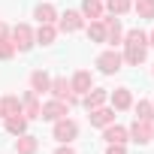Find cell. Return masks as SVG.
I'll return each instance as SVG.
<instances>
[{
	"label": "cell",
	"instance_id": "19",
	"mask_svg": "<svg viewBox=\"0 0 154 154\" xmlns=\"http://www.w3.org/2000/svg\"><path fill=\"white\" fill-rule=\"evenodd\" d=\"M18 112H21L18 97H3L0 100V118H9V115H18Z\"/></svg>",
	"mask_w": 154,
	"mask_h": 154
},
{
	"label": "cell",
	"instance_id": "17",
	"mask_svg": "<svg viewBox=\"0 0 154 154\" xmlns=\"http://www.w3.org/2000/svg\"><path fill=\"white\" fill-rule=\"evenodd\" d=\"M6 130H9L12 136H21V133L27 130V118H24L21 112H18V115H9V118H6Z\"/></svg>",
	"mask_w": 154,
	"mask_h": 154
},
{
	"label": "cell",
	"instance_id": "25",
	"mask_svg": "<svg viewBox=\"0 0 154 154\" xmlns=\"http://www.w3.org/2000/svg\"><path fill=\"white\" fill-rule=\"evenodd\" d=\"M136 118H142V121H154V103H139L136 106Z\"/></svg>",
	"mask_w": 154,
	"mask_h": 154
},
{
	"label": "cell",
	"instance_id": "22",
	"mask_svg": "<svg viewBox=\"0 0 154 154\" xmlns=\"http://www.w3.org/2000/svg\"><path fill=\"white\" fill-rule=\"evenodd\" d=\"M54 36H57V30H54L51 24H39V30H36V36H33V39H36L39 45H51V42H54Z\"/></svg>",
	"mask_w": 154,
	"mask_h": 154
},
{
	"label": "cell",
	"instance_id": "9",
	"mask_svg": "<svg viewBox=\"0 0 154 154\" xmlns=\"http://www.w3.org/2000/svg\"><path fill=\"white\" fill-rule=\"evenodd\" d=\"M24 109H21V115L24 118H39V112H42V106H39V100H36V91H24Z\"/></svg>",
	"mask_w": 154,
	"mask_h": 154
},
{
	"label": "cell",
	"instance_id": "24",
	"mask_svg": "<svg viewBox=\"0 0 154 154\" xmlns=\"http://www.w3.org/2000/svg\"><path fill=\"white\" fill-rule=\"evenodd\" d=\"M139 18H154V0H136Z\"/></svg>",
	"mask_w": 154,
	"mask_h": 154
},
{
	"label": "cell",
	"instance_id": "23",
	"mask_svg": "<svg viewBox=\"0 0 154 154\" xmlns=\"http://www.w3.org/2000/svg\"><path fill=\"white\" fill-rule=\"evenodd\" d=\"M88 39H94V42H106V27H103V21H94V24L88 27Z\"/></svg>",
	"mask_w": 154,
	"mask_h": 154
},
{
	"label": "cell",
	"instance_id": "3",
	"mask_svg": "<svg viewBox=\"0 0 154 154\" xmlns=\"http://www.w3.org/2000/svg\"><path fill=\"white\" fill-rule=\"evenodd\" d=\"M9 39L15 42V51H30V48H33V42H36V39H33V30H30L27 24H15Z\"/></svg>",
	"mask_w": 154,
	"mask_h": 154
},
{
	"label": "cell",
	"instance_id": "30",
	"mask_svg": "<svg viewBox=\"0 0 154 154\" xmlns=\"http://www.w3.org/2000/svg\"><path fill=\"white\" fill-rule=\"evenodd\" d=\"M9 36V30H6V24H0V39H6Z\"/></svg>",
	"mask_w": 154,
	"mask_h": 154
},
{
	"label": "cell",
	"instance_id": "27",
	"mask_svg": "<svg viewBox=\"0 0 154 154\" xmlns=\"http://www.w3.org/2000/svg\"><path fill=\"white\" fill-rule=\"evenodd\" d=\"M12 54H15V42H12L9 36H6V39H0V60H9Z\"/></svg>",
	"mask_w": 154,
	"mask_h": 154
},
{
	"label": "cell",
	"instance_id": "29",
	"mask_svg": "<svg viewBox=\"0 0 154 154\" xmlns=\"http://www.w3.org/2000/svg\"><path fill=\"white\" fill-rule=\"evenodd\" d=\"M54 154H75V151H72V148H69V145H60V148H57V151H54Z\"/></svg>",
	"mask_w": 154,
	"mask_h": 154
},
{
	"label": "cell",
	"instance_id": "13",
	"mask_svg": "<svg viewBox=\"0 0 154 154\" xmlns=\"http://www.w3.org/2000/svg\"><path fill=\"white\" fill-rule=\"evenodd\" d=\"M112 106H115L118 112L130 109V106H133V94H130L127 88H118V91H112Z\"/></svg>",
	"mask_w": 154,
	"mask_h": 154
},
{
	"label": "cell",
	"instance_id": "8",
	"mask_svg": "<svg viewBox=\"0 0 154 154\" xmlns=\"http://www.w3.org/2000/svg\"><path fill=\"white\" fill-rule=\"evenodd\" d=\"M127 48H124V60L130 63V66H139L142 60H145V42H124Z\"/></svg>",
	"mask_w": 154,
	"mask_h": 154
},
{
	"label": "cell",
	"instance_id": "1",
	"mask_svg": "<svg viewBox=\"0 0 154 154\" xmlns=\"http://www.w3.org/2000/svg\"><path fill=\"white\" fill-rule=\"evenodd\" d=\"M127 133L133 136V142H136V145H148V142L154 139V121H142V118H136V121H133V127H130Z\"/></svg>",
	"mask_w": 154,
	"mask_h": 154
},
{
	"label": "cell",
	"instance_id": "16",
	"mask_svg": "<svg viewBox=\"0 0 154 154\" xmlns=\"http://www.w3.org/2000/svg\"><path fill=\"white\" fill-rule=\"evenodd\" d=\"M36 148H39L36 136H27V133H21L18 142H15V151H18V154H36Z\"/></svg>",
	"mask_w": 154,
	"mask_h": 154
},
{
	"label": "cell",
	"instance_id": "21",
	"mask_svg": "<svg viewBox=\"0 0 154 154\" xmlns=\"http://www.w3.org/2000/svg\"><path fill=\"white\" fill-rule=\"evenodd\" d=\"M33 15H36V21H39V24H51V21L57 18V12H54V6H48V3H39Z\"/></svg>",
	"mask_w": 154,
	"mask_h": 154
},
{
	"label": "cell",
	"instance_id": "12",
	"mask_svg": "<svg viewBox=\"0 0 154 154\" xmlns=\"http://www.w3.org/2000/svg\"><path fill=\"white\" fill-rule=\"evenodd\" d=\"M103 27H106V42H121V21L112 15V18H103Z\"/></svg>",
	"mask_w": 154,
	"mask_h": 154
},
{
	"label": "cell",
	"instance_id": "15",
	"mask_svg": "<svg viewBox=\"0 0 154 154\" xmlns=\"http://www.w3.org/2000/svg\"><path fill=\"white\" fill-rule=\"evenodd\" d=\"M106 97H109V94H106L103 88H94V91H88V94H85V109H88V112H91V109H100V106L106 103Z\"/></svg>",
	"mask_w": 154,
	"mask_h": 154
},
{
	"label": "cell",
	"instance_id": "2",
	"mask_svg": "<svg viewBox=\"0 0 154 154\" xmlns=\"http://www.w3.org/2000/svg\"><path fill=\"white\" fill-rule=\"evenodd\" d=\"M75 136H79V124H75V121H69V118L54 121V139H57L60 145H69Z\"/></svg>",
	"mask_w": 154,
	"mask_h": 154
},
{
	"label": "cell",
	"instance_id": "6",
	"mask_svg": "<svg viewBox=\"0 0 154 154\" xmlns=\"http://www.w3.org/2000/svg\"><path fill=\"white\" fill-rule=\"evenodd\" d=\"M48 91L54 94V100H63L66 106H72V103H75V94H72V88H69V82H66V79H54V82L48 85Z\"/></svg>",
	"mask_w": 154,
	"mask_h": 154
},
{
	"label": "cell",
	"instance_id": "4",
	"mask_svg": "<svg viewBox=\"0 0 154 154\" xmlns=\"http://www.w3.org/2000/svg\"><path fill=\"white\" fill-rule=\"evenodd\" d=\"M121 63H124V57H121L118 51H103V54L97 57V66H100V72H106V75H115V72L121 69Z\"/></svg>",
	"mask_w": 154,
	"mask_h": 154
},
{
	"label": "cell",
	"instance_id": "20",
	"mask_svg": "<svg viewBox=\"0 0 154 154\" xmlns=\"http://www.w3.org/2000/svg\"><path fill=\"white\" fill-rule=\"evenodd\" d=\"M30 85H33V91H36V94H42V91H48L51 79H48L42 69H33V72H30Z\"/></svg>",
	"mask_w": 154,
	"mask_h": 154
},
{
	"label": "cell",
	"instance_id": "11",
	"mask_svg": "<svg viewBox=\"0 0 154 154\" xmlns=\"http://www.w3.org/2000/svg\"><path fill=\"white\" fill-rule=\"evenodd\" d=\"M82 24H85V21H82V12H63L57 27H60L63 33H72V30H82Z\"/></svg>",
	"mask_w": 154,
	"mask_h": 154
},
{
	"label": "cell",
	"instance_id": "14",
	"mask_svg": "<svg viewBox=\"0 0 154 154\" xmlns=\"http://www.w3.org/2000/svg\"><path fill=\"white\" fill-rule=\"evenodd\" d=\"M115 121V109H91V124L94 127H106V124H112Z\"/></svg>",
	"mask_w": 154,
	"mask_h": 154
},
{
	"label": "cell",
	"instance_id": "10",
	"mask_svg": "<svg viewBox=\"0 0 154 154\" xmlns=\"http://www.w3.org/2000/svg\"><path fill=\"white\" fill-rule=\"evenodd\" d=\"M127 136H130V133H127L124 127H118L115 121H112V124H106V133H103V139H106L109 145H124V142H127Z\"/></svg>",
	"mask_w": 154,
	"mask_h": 154
},
{
	"label": "cell",
	"instance_id": "18",
	"mask_svg": "<svg viewBox=\"0 0 154 154\" xmlns=\"http://www.w3.org/2000/svg\"><path fill=\"white\" fill-rule=\"evenodd\" d=\"M82 15L85 18H103V0H82Z\"/></svg>",
	"mask_w": 154,
	"mask_h": 154
},
{
	"label": "cell",
	"instance_id": "5",
	"mask_svg": "<svg viewBox=\"0 0 154 154\" xmlns=\"http://www.w3.org/2000/svg\"><path fill=\"white\" fill-rule=\"evenodd\" d=\"M66 112H69V106H66L63 100H51V103L42 106L39 118H42V121H60V118H66Z\"/></svg>",
	"mask_w": 154,
	"mask_h": 154
},
{
	"label": "cell",
	"instance_id": "26",
	"mask_svg": "<svg viewBox=\"0 0 154 154\" xmlns=\"http://www.w3.org/2000/svg\"><path fill=\"white\" fill-rule=\"evenodd\" d=\"M106 6H109V12H112V15H124V12L130 9V0H109Z\"/></svg>",
	"mask_w": 154,
	"mask_h": 154
},
{
	"label": "cell",
	"instance_id": "28",
	"mask_svg": "<svg viewBox=\"0 0 154 154\" xmlns=\"http://www.w3.org/2000/svg\"><path fill=\"white\" fill-rule=\"evenodd\" d=\"M106 154H127V151H124V145H109Z\"/></svg>",
	"mask_w": 154,
	"mask_h": 154
},
{
	"label": "cell",
	"instance_id": "31",
	"mask_svg": "<svg viewBox=\"0 0 154 154\" xmlns=\"http://www.w3.org/2000/svg\"><path fill=\"white\" fill-rule=\"evenodd\" d=\"M148 45H154V30H151V36H148Z\"/></svg>",
	"mask_w": 154,
	"mask_h": 154
},
{
	"label": "cell",
	"instance_id": "7",
	"mask_svg": "<svg viewBox=\"0 0 154 154\" xmlns=\"http://www.w3.org/2000/svg\"><path fill=\"white\" fill-rule=\"evenodd\" d=\"M91 85H94V79H91V72H88V69H79V72L72 75V82H69V88H72L75 97H85V94L91 91Z\"/></svg>",
	"mask_w": 154,
	"mask_h": 154
}]
</instances>
